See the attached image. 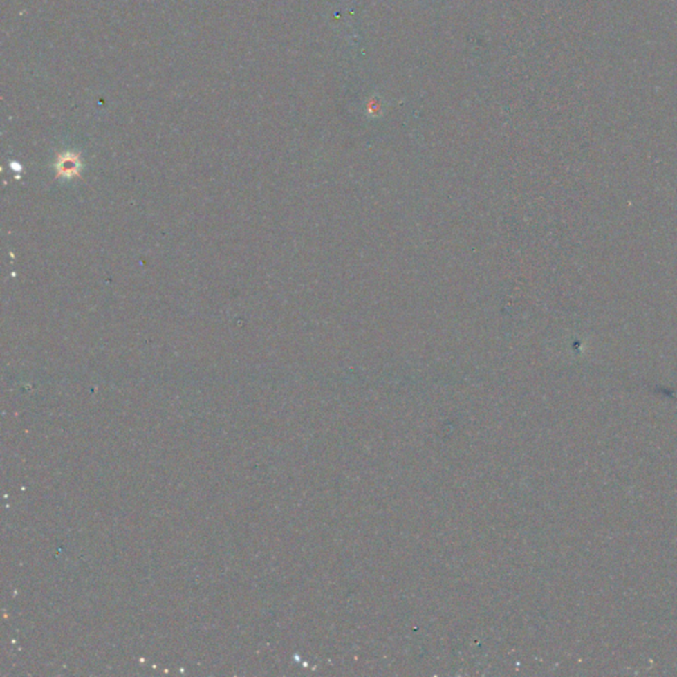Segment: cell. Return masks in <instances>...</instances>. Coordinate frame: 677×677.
Wrapping results in <instances>:
<instances>
[{
	"label": "cell",
	"instance_id": "6da1fadb",
	"mask_svg": "<svg viewBox=\"0 0 677 677\" xmlns=\"http://www.w3.org/2000/svg\"><path fill=\"white\" fill-rule=\"evenodd\" d=\"M57 178H75L78 176L81 169V162L78 154L65 152L61 154L56 163Z\"/></svg>",
	"mask_w": 677,
	"mask_h": 677
}]
</instances>
